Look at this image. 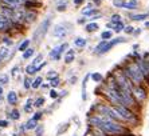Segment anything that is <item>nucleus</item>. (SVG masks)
I'll list each match as a JSON object with an SVG mask.
<instances>
[{
	"mask_svg": "<svg viewBox=\"0 0 149 136\" xmlns=\"http://www.w3.org/2000/svg\"><path fill=\"white\" fill-rule=\"evenodd\" d=\"M30 43H31V41L30 40H27V39H26V40H23L20 43V45H19V51H22V52H24L26 49H27L28 47H30Z\"/></svg>",
	"mask_w": 149,
	"mask_h": 136,
	"instance_id": "obj_26",
	"label": "nucleus"
},
{
	"mask_svg": "<svg viewBox=\"0 0 149 136\" xmlns=\"http://www.w3.org/2000/svg\"><path fill=\"white\" fill-rule=\"evenodd\" d=\"M113 31H114V32H121L122 30H124L125 28V25H124V23H122V21H118V23H116V24H113Z\"/></svg>",
	"mask_w": 149,
	"mask_h": 136,
	"instance_id": "obj_25",
	"label": "nucleus"
},
{
	"mask_svg": "<svg viewBox=\"0 0 149 136\" xmlns=\"http://www.w3.org/2000/svg\"><path fill=\"white\" fill-rule=\"evenodd\" d=\"M1 3H3L4 5H8V7L14 8V10L22 7V5L24 4L23 1H22V0H1Z\"/></svg>",
	"mask_w": 149,
	"mask_h": 136,
	"instance_id": "obj_10",
	"label": "nucleus"
},
{
	"mask_svg": "<svg viewBox=\"0 0 149 136\" xmlns=\"http://www.w3.org/2000/svg\"><path fill=\"white\" fill-rule=\"evenodd\" d=\"M42 83H43V78H42V76H38V78L35 79V80H32L31 87L34 89H36V88H39V87L42 85Z\"/></svg>",
	"mask_w": 149,
	"mask_h": 136,
	"instance_id": "obj_22",
	"label": "nucleus"
},
{
	"mask_svg": "<svg viewBox=\"0 0 149 136\" xmlns=\"http://www.w3.org/2000/svg\"><path fill=\"white\" fill-rule=\"evenodd\" d=\"M3 41H6V43H7V44H10V45L12 44V41H11V39H8V38H6Z\"/></svg>",
	"mask_w": 149,
	"mask_h": 136,
	"instance_id": "obj_47",
	"label": "nucleus"
},
{
	"mask_svg": "<svg viewBox=\"0 0 149 136\" xmlns=\"http://www.w3.org/2000/svg\"><path fill=\"white\" fill-rule=\"evenodd\" d=\"M34 54H35V49H34V48H30V47H28L27 49L23 52V59H24V60H27V59H30L31 56H34Z\"/></svg>",
	"mask_w": 149,
	"mask_h": 136,
	"instance_id": "obj_21",
	"label": "nucleus"
},
{
	"mask_svg": "<svg viewBox=\"0 0 149 136\" xmlns=\"http://www.w3.org/2000/svg\"><path fill=\"white\" fill-rule=\"evenodd\" d=\"M12 25V20L6 17L4 15H0V31H8Z\"/></svg>",
	"mask_w": 149,
	"mask_h": 136,
	"instance_id": "obj_9",
	"label": "nucleus"
},
{
	"mask_svg": "<svg viewBox=\"0 0 149 136\" xmlns=\"http://www.w3.org/2000/svg\"><path fill=\"white\" fill-rule=\"evenodd\" d=\"M125 41V39L124 38H117V39H113V40H108V43L104 45V48L100 51V54L98 55H104V54H106V52H109L111 49V48L114 47V45H117V44H120V43H124Z\"/></svg>",
	"mask_w": 149,
	"mask_h": 136,
	"instance_id": "obj_7",
	"label": "nucleus"
},
{
	"mask_svg": "<svg viewBox=\"0 0 149 136\" xmlns=\"http://www.w3.org/2000/svg\"><path fill=\"white\" fill-rule=\"evenodd\" d=\"M26 73L27 75H34V73H36V67H35L34 64H30L26 67Z\"/></svg>",
	"mask_w": 149,
	"mask_h": 136,
	"instance_id": "obj_27",
	"label": "nucleus"
},
{
	"mask_svg": "<svg viewBox=\"0 0 149 136\" xmlns=\"http://www.w3.org/2000/svg\"><path fill=\"white\" fill-rule=\"evenodd\" d=\"M50 24H51V16L46 17L45 20L39 24V27L36 28V31L34 32V38H32V40H34L35 43H40V40L45 38L46 34H47V31H49Z\"/></svg>",
	"mask_w": 149,
	"mask_h": 136,
	"instance_id": "obj_3",
	"label": "nucleus"
},
{
	"mask_svg": "<svg viewBox=\"0 0 149 136\" xmlns=\"http://www.w3.org/2000/svg\"><path fill=\"white\" fill-rule=\"evenodd\" d=\"M137 7H139V1H137V0H129V1H125L122 8H124V10L132 11V10H136Z\"/></svg>",
	"mask_w": 149,
	"mask_h": 136,
	"instance_id": "obj_13",
	"label": "nucleus"
},
{
	"mask_svg": "<svg viewBox=\"0 0 149 136\" xmlns=\"http://www.w3.org/2000/svg\"><path fill=\"white\" fill-rule=\"evenodd\" d=\"M35 19H36V12H34V11H26L24 21H27V23H32Z\"/></svg>",
	"mask_w": 149,
	"mask_h": 136,
	"instance_id": "obj_17",
	"label": "nucleus"
},
{
	"mask_svg": "<svg viewBox=\"0 0 149 136\" xmlns=\"http://www.w3.org/2000/svg\"><path fill=\"white\" fill-rule=\"evenodd\" d=\"M132 20L134 21H144L145 19L149 17V14H137V15H132Z\"/></svg>",
	"mask_w": 149,
	"mask_h": 136,
	"instance_id": "obj_18",
	"label": "nucleus"
},
{
	"mask_svg": "<svg viewBox=\"0 0 149 136\" xmlns=\"http://www.w3.org/2000/svg\"><path fill=\"white\" fill-rule=\"evenodd\" d=\"M90 78L93 79L95 83H101L102 80H104V75H102V73H100V72H93V73L90 75Z\"/></svg>",
	"mask_w": 149,
	"mask_h": 136,
	"instance_id": "obj_20",
	"label": "nucleus"
},
{
	"mask_svg": "<svg viewBox=\"0 0 149 136\" xmlns=\"http://www.w3.org/2000/svg\"><path fill=\"white\" fill-rule=\"evenodd\" d=\"M124 0H113V4H114V7H124Z\"/></svg>",
	"mask_w": 149,
	"mask_h": 136,
	"instance_id": "obj_38",
	"label": "nucleus"
},
{
	"mask_svg": "<svg viewBox=\"0 0 149 136\" xmlns=\"http://www.w3.org/2000/svg\"><path fill=\"white\" fill-rule=\"evenodd\" d=\"M24 111H26V112H31V111H32V100H31V99H28L27 103H26Z\"/></svg>",
	"mask_w": 149,
	"mask_h": 136,
	"instance_id": "obj_31",
	"label": "nucleus"
},
{
	"mask_svg": "<svg viewBox=\"0 0 149 136\" xmlns=\"http://www.w3.org/2000/svg\"><path fill=\"white\" fill-rule=\"evenodd\" d=\"M74 59H75V51L74 49H67L66 54H65V63L70 64V63L74 61Z\"/></svg>",
	"mask_w": 149,
	"mask_h": 136,
	"instance_id": "obj_12",
	"label": "nucleus"
},
{
	"mask_svg": "<svg viewBox=\"0 0 149 136\" xmlns=\"http://www.w3.org/2000/svg\"><path fill=\"white\" fill-rule=\"evenodd\" d=\"M121 71L124 72L126 76H128V79H129V80H130V82H132L134 85L142 84V83L145 82L144 73H142V71H141V68H140L139 63H137V60L128 63V64H126L124 68H122Z\"/></svg>",
	"mask_w": 149,
	"mask_h": 136,
	"instance_id": "obj_2",
	"label": "nucleus"
},
{
	"mask_svg": "<svg viewBox=\"0 0 149 136\" xmlns=\"http://www.w3.org/2000/svg\"><path fill=\"white\" fill-rule=\"evenodd\" d=\"M7 100H8V103H10L11 106H15V104L17 103V95H16V92H15V91H10V92H8Z\"/></svg>",
	"mask_w": 149,
	"mask_h": 136,
	"instance_id": "obj_14",
	"label": "nucleus"
},
{
	"mask_svg": "<svg viewBox=\"0 0 149 136\" xmlns=\"http://www.w3.org/2000/svg\"><path fill=\"white\" fill-rule=\"evenodd\" d=\"M50 98H51V99H56V98H58V92H56L55 89H51V91H50Z\"/></svg>",
	"mask_w": 149,
	"mask_h": 136,
	"instance_id": "obj_40",
	"label": "nucleus"
},
{
	"mask_svg": "<svg viewBox=\"0 0 149 136\" xmlns=\"http://www.w3.org/2000/svg\"><path fill=\"white\" fill-rule=\"evenodd\" d=\"M26 126V129H35L36 127H38V124H36V120H34V119H30L27 123L24 124Z\"/></svg>",
	"mask_w": 149,
	"mask_h": 136,
	"instance_id": "obj_23",
	"label": "nucleus"
},
{
	"mask_svg": "<svg viewBox=\"0 0 149 136\" xmlns=\"http://www.w3.org/2000/svg\"><path fill=\"white\" fill-rule=\"evenodd\" d=\"M14 136H17V135H14Z\"/></svg>",
	"mask_w": 149,
	"mask_h": 136,
	"instance_id": "obj_53",
	"label": "nucleus"
},
{
	"mask_svg": "<svg viewBox=\"0 0 149 136\" xmlns=\"http://www.w3.org/2000/svg\"><path fill=\"white\" fill-rule=\"evenodd\" d=\"M100 28V25H98L95 21H91V23H87L86 25H85V31L86 32H89V34H91V32H95V31Z\"/></svg>",
	"mask_w": 149,
	"mask_h": 136,
	"instance_id": "obj_15",
	"label": "nucleus"
},
{
	"mask_svg": "<svg viewBox=\"0 0 149 136\" xmlns=\"http://www.w3.org/2000/svg\"><path fill=\"white\" fill-rule=\"evenodd\" d=\"M78 23H79V24H83V23H86V19H79V20H78Z\"/></svg>",
	"mask_w": 149,
	"mask_h": 136,
	"instance_id": "obj_49",
	"label": "nucleus"
},
{
	"mask_svg": "<svg viewBox=\"0 0 149 136\" xmlns=\"http://www.w3.org/2000/svg\"><path fill=\"white\" fill-rule=\"evenodd\" d=\"M22 1H23V3H26V1H27V0H22Z\"/></svg>",
	"mask_w": 149,
	"mask_h": 136,
	"instance_id": "obj_52",
	"label": "nucleus"
},
{
	"mask_svg": "<svg viewBox=\"0 0 149 136\" xmlns=\"http://www.w3.org/2000/svg\"><path fill=\"white\" fill-rule=\"evenodd\" d=\"M114 107L117 108V111L121 113V116L126 122L134 120V113L132 112V108H129V107H126V106H122V104H117V106H114Z\"/></svg>",
	"mask_w": 149,
	"mask_h": 136,
	"instance_id": "obj_4",
	"label": "nucleus"
},
{
	"mask_svg": "<svg viewBox=\"0 0 149 136\" xmlns=\"http://www.w3.org/2000/svg\"><path fill=\"white\" fill-rule=\"evenodd\" d=\"M58 78V73H56V71H50L49 73H47V79L49 80H51V79H55Z\"/></svg>",
	"mask_w": 149,
	"mask_h": 136,
	"instance_id": "obj_36",
	"label": "nucleus"
},
{
	"mask_svg": "<svg viewBox=\"0 0 149 136\" xmlns=\"http://www.w3.org/2000/svg\"><path fill=\"white\" fill-rule=\"evenodd\" d=\"M10 117L12 120H19V119H20V112H19L17 109H12V111H11V113H10Z\"/></svg>",
	"mask_w": 149,
	"mask_h": 136,
	"instance_id": "obj_28",
	"label": "nucleus"
},
{
	"mask_svg": "<svg viewBox=\"0 0 149 136\" xmlns=\"http://www.w3.org/2000/svg\"><path fill=\"white\" fill-rule=\"evenodd\" d=\"M1 95H3V88H1V85H0V98H1Z\"/></svg>",
	"mask_w": 149,
	"mask_h": 136,
	"instance_id": "obj_50",
	"label": "nucleus"
},
{
	"mask_svg": "<svg viewBox=\"0 0 149 136\" xmlns=\"http://www.w3.org/2000/svg\"><path fill=\"white\" fill-rule=\"evenodd\" d=\"M69 31L66 30V27L63 25V24H56L55 27L52 28L51 31V34L54 38H58V39H63V38H66V35Z\"/></svg>",
	"mask_w": 149,
	"mask_h": 136,
	"instance_id": "obj_8",
	"label": "nucleus"
},
{
	"mask_svg": "<svg viewBox=\"0 0 149 136\" xmlns=\"http://www.w3.org/2000/svg\"><path fill=\"white\" fill-rule=\"evenodd\" d=\"M8 55H10V48L8 47H1L0 48V63L6 60V59L8 58Z\"/></svg>",
	"mask_w": 149,
	"mask_h": 136,
	"instance_id": "obj_16",
	"label": "nucleus"
},
{
	"mask_svg": "<svg viewBox=\"0 0 149 136\" xmlns=\"http://www.w3.org/2000/svg\"><path fill=\"white\" fill-rule=\"evenodd\" d=\"M67 47H69V45H67V43H63V44L58 45V47L52 48V51L50 52V58L54 59V60H59V59H61V56H62V54L67 49Z\"/></svg>",
	"mask_w": 149,
	"mask_h": 136,
	"instance_id": "obj_6",
	"label": "nucleus"
},
{
	"mask_svg": "<svg viewBox=\"0 0 149 136\" xmlns=\"http://www.w3.org/2000/svg\"><path fill=\"white\" fill-rule=\"evenodd\" d=\"M31 84H32V80L30 78H26L24 79V88L28 89V88H31Z\"/></svg>",
	"mask_w": 149,
	"mask_h": 136,
	"instance_id": "obj_34",
	"label": "nucleus"
},
{
	"mask_svg": "<svg viewBox=\"0 0 149 136\" xmlns=\"http://www.w3.org/2000/svg\"><path fill=\"white\" fill-rule=\"evenodd\" d=\"M124 31H125V32H126L128 35H132L133 32H134V28H133L132 25H128V27H125V28H124Z\"/></svg>",
	"mask_w": 149,
	"mask_h": 136,
	"instance_id": "obj_39",
	"label": "nucleus"
},
{
	"mask_svg": "<svg viewBox=\"0 0 149 136\" xmlns=\"http://www.w3.org/2000/svg\"><path fill=\"white\" fill-rule=\"evenodd\" d=\"M94 14H98V10L93 7V4H89L82 10V15H85V16H91Z\"/></svg>",
	"mask_w": 149,
	"mask_h": 136,
	"instance_id": "obj_11",
	"label": "nucleus"
},
{
	"mask_svg": "<svg viewBox=\"0 0 149 136\" xmlns=\"http://www.w3.org/2000/svg\"><path fill=\"white\" fill-rule=\"evenodd\" d=\"M56 10H58L59 12H62V11H65V10H66V4L63 3V4H61V5H58V7H56Z\"/></svg>",
	"mask_w": 149,
	"mask_h": 136,
	"instance_id": "obj_43",
	"label": "nucleus"
},
{
	"mask_svg": "<svg viewBox=\"0 0 149 136\" xmlns=\"http://www.w3.org/2000/svg\"><path fill=\"white\" fill-rule=\"evenodd\" d=\"M50 85H51V87H54V88H55V87H58V85H59V78L51 79V80H50Z\"/></svg>",
	"mask_w": 149,
	"mask_h": 136,
	"instance_id": "obj_35",
	"label": "nucleus"
},
{
	"mask_svg": "<svg viewBox=\"0 0 149 136\" xmlns=\"http://www.w3.org/2000/svg\"><path fill=\"white\" fill-rule=\"evenodd\" d=\"M90 123H91V126L100 128L101 131L105 133H110V135H122V133L126 132L121 124H118L116 120L110 119V117H108V116H105V115L91 116Z\"/></svg>",
	"mask_w": 149,
	"mask_h": 136,
	"instance_id": "obj_1",
	"label": "nucleus"
},
{
	"mask_svg": "<svg viewBox=\"0 0 149 136\" xmlns=\"http://www.w3.org/2000/svg\"><path fill=\"white\" fill-rule=\"evenodd\" d=\"M82 3H83V0H74V4H77V5H81Z\"/></svg>",
	"mask_w": 149,
	"mask_h": 136,
	"instance_id": "obj_46",
	"label": "nucleus"
},
{
	"mask_svg": "<svg viewBox=\"0 0 149 136\" xmlns=\"http://www.w3.org/2000/svg\"><path fill=\"white\" fill-rule=\"evenodd\" d=\"M133 34H134V35H140V34H141V28H137V30H136Z\"/></svg>",
	"mask_w": 149,
	"mask_h": 136,
	"instance_id": "obj_48",
	"label": "nucleus"
},
{
	"mask_svg": "<svg viewBox=\"0 0 149 136\" xmlns=\"http://www.w3.org/2000/svg\"><path fill=\"white\" fill-rule=\"evenodd\" d=\"M86 44H87V40L86 39H83V38H77L75 40H74V45L78 47V48H83Z\"/></svg>",
	"mask_w": 149,
	"mask_h": 136,
	"instance_id": "obj_19",
	"label": "nucleus"
},
{
	"mask_svg": "<svg viewBox=\"0 0 149 136\" xmlns=\"http://www.w3.org/2000/svg\"><path fill=\"white\" fill-rule=\"evenodd\" d=\"M113 38V32H111V31H104V32H102V34H101V39H102V40H110V39Z\"/></svg>",
	"mask_w": 149,
	"mask_h": 136,
	"instance_id": "obj_24",
	"label": "nucleus"
},
{
	"mask_svg": "<svg viewBox=\"0 0 149 136\" xmlns=\"http://www.w3.org/2000/svg\"><path fill=\"white\" fill-rule=\"evenodd\" d=\"M43 104H45V99H43V98H38V99H36V100L34 102V106L38 107V108H39V107H42Z\"/></svg>",
	"mask_w": 149,
	"mask_h": 136,
	"instance_id": "obj_32",
	"label": "nucleus"
},
{
	"mask_svg": "<svg viewBox=\"0 0 149 136\" xmlns=\"http://www.w3.org/2000/svg\"><path fill=\"white\" fill-rule=\"evenodd\" d=\"M8 80H10V78H8V75H1L0 76V85H4L7 84Z\"/></svg>",
	"mask_w": 149,
	"mask_h": 136,
	"instance_id": "obj_33",
	"label": "nucleus"
},
{
	"mask_svg": "<svg viewBox=\"0 0 149 136\" xmlns=\"http://www.w3.org/2000/svg\"><path fill=\"white\" fill-rule=\"evenodd\" d=\"M0 127H1V128L8 127V122H7V120H0Z\"/></svg>",
	"mask_w": 149,
	"mask_h": 136,
	"instance_id": "obj_44",
	"label": "nucleus"
},
{
	"mask_svg": "<svg viewBox=\"0 0 149 136\" xmlns=\"http://www.w3.org/2000/svg\"><path fill=\"white\" fill-rule=\"evenodd\" d=\"M42 115H43V113H42V112H36L34 116H32V119H34V120H36V122H38V120L42 117Z\"/></svg>",
	"mask_w": 149,
	"mask_h": 136,
	"instance_id": "obj_42",
	"label": "nucleus"
},
{
	"mask_svg": "<svg viewBox=\"0 0 149 136\" xmlns=\"http://www.w3.org/2000/svg\"><path fill=\"white\" fill-rule=\"evenodd\" d=\"M46 64H47V63H46V61H43V63H40V64H39V65H36V72H39V71H40V69H42V68H43V67H45Z\"/></svg>",
	"mask_w": 149,
	"mask_h": 136,
	"instance_id": "obj_45",
	"label": "nucleus"
},
{
	"mask_svg": "<svg viewBox=\"0 0 149 136\" xmlns=\"http://www.w3.org/2000/svg\"><path fill=\"white\" fill-rule=\"evenodd\" d=\"M132 93H133V96L136 98V100H137V102H142V100H145V99H146V91L142 88L141 84L133 85Z\"/></svg>",
	"mask_w": 149,
	"mask_h": 136,
	"instance_id": "obj_5",
	"label": "nucleus"
},
{
	"mask_svg": "<svg viewBox=\"0 0 149 136\" xmlns=\"http://www.w3.org/2000/svg\"><path fill=\"white\" fill-rule=\"evenodd\" d=\"M19 69H20V68H19V65H15L14 68H12V69H11V75L14 76H17V73H19Z\"/></svg>",
	"mask_w": 149,
	"mask_h": 136,
	"instance_id": "obj_37",
	"label": "nucleus"
},
{
	"mask_svg": "<svg viewBox=\"0 0 149 136\" xmlns=\"http://www.w3.org/2000/svg\"><path fill=\"white\" fill-rule=\"evenodd\" d=\"M35 129H36V135H38V136H42V133H43V127L39 126V127H36Z\"/></svg>",
	"mask_w": 149,
	"mask_h": 136,
	"instance_id": "obj_41",
	"label": "nucleus"
},
{
	"mask_svg": "<svg viewBox=\"0 0 149 136\" xmlns=\"http://www.w3.org/2000/svg\"><path fill=\"white\" fill-rule=\"evenodd\" d=\"M118 21H122V19H121V15L114 14V15H113V16H111V19H110V23H111V24H116V23H118Z\"/></svg>",
	"mask_w": 149,
	"mask_h": 136,
	"instance_id": "obj_29",
	"label": "nucleus"
},
{
	"mask_svg": "<svg viewBox=\"0 0 149 136\" xmlns=\"http://www.w3.org/2000/svg\"><path fill=\"white\" fill-rule=\"evenodd\" d=\"M42 60H43V55H42V54H39L38 56H36V58L34 59V61H32L31 64H34L35 67H36V65H39V64H40V63H42Z\"/></svg>",
	"mask_w": 149,
	"mask_h": 136,
	"instance_id": "obj_30",
	"label": "nucleus"
},
{
	"mask_svg": "<svg viewBox=\"0 0 149 136\" xmlns=\"http://www.w3.org/2000/svg\"><path fill=\"white\" fill-rule=\"evenodd\" d=\"M145 27H148V28H149V21H145Z\"/></svg>",
	"mask_w": 149,
	"mask_h": 136,
	"instance_id": "obj_51",
	"label": "nucleus"
}]
</instances>
